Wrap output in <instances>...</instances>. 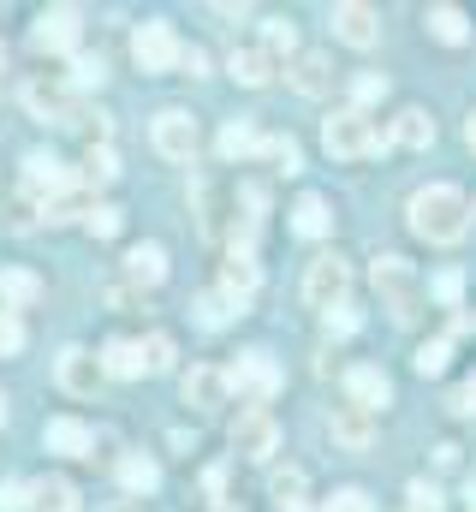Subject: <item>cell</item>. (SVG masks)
<instances>
[{
    "mask_svg": "<svg viewBox=\"0 0 476 512\" xmlns=\"http://www.w3.org/2000/svg\"><path fill=\"white\" fill-rule=\"evenodd\" d=\"M465 143H471V149H476V114H471V120H465Z\"/></svg>",
    "mask_w": 476,
    "mask_h": 512,
    "instance_id": "48",
    "label": "cell"
},
{
    "mask_svg": "<svg viewBox=\"0 0 476 512\" xmlns=\"http://www.w3.org/2000/svg\"><path fill=\"white\" fill-rule=\"evenodd\" d=\"M256 280H262L256 256H250V251H227V262H221V292H227L233 304H244V298L256 292Z\"/></svg>",
    "mask_w": 476,
    "mask_h": 512,
    "instance_id": "18",
    "label": "cell"
},
{
    "mask_svg": "<svg viewBox=\"0 0 476 512\" xmlns=\"http://www.w3.org/2000/svg\"><path fill=\"white\" fill-rule=\"evenodd\" d=\"M179 54H185V42L173 36V24H137V30H131V60H137V72H179Z\"/></svg>",
    "mask_w": 476,
    "mask_h": 512,
    "instance_id": "5",
    "label": "cell"
},
{
    "mask_svg": "<svg viewBox=\"0 0 476 512\" xmlns=\"http://www.w3.org/2000/svg\"><path fill=\"white\" fill-rule=\"evenodd\" d=\"M453 411H459V417H476V376H465V382H459V393H453Z\"/></svg>",
    "mask_w": 476,
    "mask_h": 512,
    "instance_id": "47",
    "label": "cell"
},
{
    "mask_svg": "<svg viewBox=\"0 0 476 512\" xmlns=\"http://www.w3.org/2000/svg\"><path fill=\"white\" fill-rule=\"evenodd\" d=\"M423 24H429V36H435V42H447V48H459V42L471 36V18H465L459 6H429V18H423Z\"/></svg>",
    "mask_w": 476,
    "mask_h": 512,
    "instance_id": "24",
    "label": "cell"
},
{
    "mask_svg": "<svg viewBox=\"0 0 476 512\" xmlns=\"http://www.w3.org/2000/svg\"><path fill=\"white\" fill-rule=\"evenodd\" d=\"M215 512H238V507H227V501H221V507H215Z\"/></svg>",
    "mask_w": 476,
    "mask_h": 512,
    "instance_id": "49",
    "label": "cell"
},
{
    "mask_svg": "<svg viewBox=\"0 0 476 512\" xmlns=\"http://www.w3.org/2000/svg\"><path fill=\"white\" fill-rule=\"evenodd\" d=\"M24 108H30L36 120L72 126V114H78V96H72V84H66V78H30V84H24Z\"/></svg>",
    "mask_w": 476,
    "mask_h": 512,
    "instance_id": "10",
    "label": "cell"
},
{
    "mask_svg": "<svg viewBox=\"0 0 476 512\" xmlns=\"http://www.w3.org/2000/svg\"><path fill=\"white\" fill-rule=\"evenodd\" d=\"M268 495L280 501V512H298V507H304V471H274Z\"/></svg>",
    "mask_w": 476,
    "mask_h": 512,
    "instance_id": "32",
    "label": "cell"
},
{
    "mask_svg": "<svg viewBox=\"0 0 476 512\" xmlns=\"http://www.w3.org/2000/svg\"><path fill=\"white\" fill-rule=\"evenodd\" d=\"M221 155H227V161H250V155H262L256 126H250V120H227V126H221Z\"/></svg>",
    "mask_w": 476,
    "mask_h": 512,
    "instance_id": "26",
    "label": "cell"
},
{
    "mask_svg": "<svg viewBox=\"0 0 476 512\" xmlns=\"http://www.w3.org/2000/svg\"><path fill=\"white\" fill-rule=\"evenodd\" d=\"M346 399H352L357 411H381L387 399H393V382H387V370H375V364H352L346 370Z\"/></svg>",
    "mask_w": 476,
    "mask_h": 512,
    "instance_id": "14",
    "label": "cell"
},
{
    "mask_svg": "<svg viewBox=\"0 0 476 512\" xmlns=\"http://www.w3.org/2000/svg\"><path fill=\"white\" fill-rule=\"evenodd\" d=\"M328 221H334V215H328V203H322V197H298L292 227H298L304 239H322V233H328Z\"/></svg>",
    "mask_w": 476,
    "mask_h": 512,
    "instance_id": "29",
    "label": "cell"
},
{
    "mask_svg": "<svg viewBox=\"0 0 476 512\" xmlns=\"http://www.w3.org/2000/svg\"><path fill=\"white\" fill-rule=\"evenodd\" d=\"M357 328V310L352 304H334V310H328V334H352Z\"/></svg>",
    "mask_w": 476,
    "mask_h": 512,
    "instance_id": "46",
    "label": "cell"
},
{
    "mask_svg": "<svg viewBox=\"0 0 476 512\" xmlns=\"http://www.w3.org/2000/svg\"><path fill=\"white\" fill-rule=\"evenodd\" d=\"M114 173H119V155L108 143H96V149L84 155V179H114Z\"/></svg>",
    "mask_w": 476,
    "mask_h": 512,
    "instance_id": "39",
    "label": "cell"
},
{
    "mask_svg": "<svg viewBox=\"0 0 476 512\" xmlns=\"http://www.w3.org/2000/svg\"><path fill=\"white\" fill-rule=\"evenodd\" d=\"M328 512H375V501H369L363 489H334V495H328Z\"/></svg>",
    "mask_w": 476,
    "mask_h": 512,
    "instance_id": "40",
    "label": "cell"
},
{
    "mask_svg": "<svg viewBox=\"0 0 476 512\" xmlns=\"http://www.w3.org/2000/svg\"><path fill=\"white\" fill-rule=\"evenodd\" d=\"M114 512H137V507H114Z\"/></svg>",
    "mask_w": 476,
    "mask_h": 512,
    "instance_id": "51",
    "label": "cell"
},
{
    "mask_svg": "<svg viewBox=\"0 0 476 512\" xmlns=\"http://www.w3.org/2000/svg\"><path fill=\"white\" fill-rule=\"evenodd\" d=\"M227 72H233L238 84H250V90H262V84L274 78V60H268L262 48H238V54H233V66H227Z\"/></svg>",
    "mask_w": 476,
    "mask_h": 512,
    "instance_id": "27",
    "label": "cell"
},
{
    "mask_svg": "<svg viewBox=\"0 0 476 512\" xmlns=\"http://www.w3.org/2000/svg\"><path fill=\"white\" fill-rule=\"evenodd\" d=\"M227 382H233L238 393H250V399H268V393L280 387V370H274L268 352H244L233 370H227Z\"/></svg>",
    "mask_w": 476,
    "mask_h": 512,
    "instance_id": "15",
    "label": "cell"
},
{
    "mask_svg": "<svg viewBox=\"0 0 476 512\" xmlns=\"http://www.w3.org/2000/svg\"><path fill=\"white\" fill-rule=\"evenodd\" d=\"M54 382L66 387V393H78V399H90L96 387L108 382V370H102V358H96V352H84V346H66V352L54 358Z\"/></svg>",
    "mask_w": 476,
    "mask_h": 512,
    "instance_id": "11",
    "label": "cell"
},
{
    "mask_svg": "<svg viewBox=\"0 0 476 512\" xmlns=\"http://www.w3.org/2000/svg\"><path fill=\"white\" fill-rule=\"evenodd\" d=\"M346 286H352V268H346V256H316L310 268H304V304L310 310H334V304H346Z\"/></svg>",
    "mask_w": 476,
    "mask_h": 512,
    "instance_id": "6",
    "label": "cell"
},
{
    "mask_svg": "<svg viewBox=\"0 0 476 512\" xmlns=\"http://www.w3.org/2000/svg\"><path fill=\"white\" fill-rule=\"evenodd\" d=\"M30 501H36V489H24V483H6L0 489V512H24Z\"/></svg>",
    "mask_w": 476,
    "mask_h": 512,
    "instance_id": "44",
    "label": "cell"
},
{
    "mask_svg": "<svg viewBox=\"0 0 476 512\" xmlns=\"http://www.w3.org/2000/svg\"><path fill=\"white\" fill-rule=\"evenodd\" d=\"M262 161H274L280 173H298V167H304V155H298L292 137H262Z\"/></svg>",
    "mask_w": 476,
    "mask_h": 512,
    "instance_id": "33",
    "label": "cell"
},
{
    "mask_svg": "<svg viewBox=\"0 0 476 512\" xmlns=\"http://www.w3.org/2000/svg\"><path fill=\"white\" fill-rule=\"evenodd\" d=\"M119 221H125V215H119L114 203H96V209H84V227H90L96 239H114V233H119Z\"/></svg>",
    "mask_w": 476,
    "mask_h": 512,
    "instance_id": "35",
    "label": "cell"
},
{
    "mask_svg": "<svg viewBox=\"0 0 476 512\" xmlns=\"http://www.w3.org/2000/svg\"><path fill=\"white\" fill-rule=\"evenodd\" d=\"M102 78H108V66H102V54H72V72H66V84H72V96H78V90H102Z\"/></svg>",
    "mask_w": 476,
    "mask_h": 512,
    "instance_id": "30",
    "label": "cell"
},
{
    "mask_svg": "<svg viewBox=\"0 0 476 512\" xmlns=\"http://www.w3.org/2000/svg\"><path fill=\"white\" fill-rule=\"evenodd\" d=\"M352 96H357V102H381V96H387V78H381V72H357Z\"/></svg>",
    "mask_w": 476,
    "mask_h": 512,
    "instance_id": "41",
    "label": "cell"
},
{
    "mask_svg": "<svg viewBox=\"0 0 476 512\" xmlns=\"http://www.w3.org/2000/svg\"><path fill=\"white\" fill-rule=\"evenodd\" d=\"M125 274H131L137 286H161V280H167V251H161V245H131V251H125Z\"/></svg>",
    "mask_w": 476,
    "mask_h": 512,
    "instance_id": "22",
    "label": "cell"
},
{
    "mask_svg": "<svg viewBox=\"0 0 476 512\" xmlns=\"http://www.w3.org/2000/svg\"><path fill=\"white\" fill-rule=\"evenodd\" d=\"M24 197L30 203H42V209H54V203H66V197H78V173L60 161V155H24Z\"/></svg>",
    "mask_w": 476,
    "mask_h": 512,
    "instance_id": "4",
    "label": "cell"
},
{
    "mask_svg": "<svg viewBox=\"0 0 476 512\" xmlns=\"http://www.w3.org/2000/svg\"><path fill=\"white\" fill-rule=\"evenodd\" d=\"M322 143H328V155H334V161H363V155H375V149H381V143H393V137L375 126L363 108H340V114H328V120H322Z\"/></svg>",
    "mask_w": 476,
    "mask_h": 512,
    "instance_id": "2",
    "label": "cell"
},
{
    "mask_svg": "<svg viewBox=\"0 0 476 512\" xmlns=\"http://www.w3.org/2000/svg\"><path fill=\"white\" fill-rule=\"evenodd\" d=\"M328 435H334V447L363 453V447L375 441V417H369V411H357V405H340V411L328 417Z\"/></svg>",
    "mask_w": 476,
    "mask_h": 512,
    "instance_id": "16",
    "label": "cell"
},
{
    "mask_svg": "<svg viewBox=\"0 0 476 512\" xmlns=\"http://www.w3.org/2000/svg\"><path fill=\"white\" fill-rule=\"evenodd\" d=\"M405 215H411V233L429 239V245H459L465 227H471V203H465L459 185H423Z\"/></svg>",
    "mask_w": 476,
    "mask_h": 512,
    "instance_id": "1",
    "label": "cell"
},
{
    "mask_svg": "<svg viewBox=\"0 0 476 512\" xmlns=\"http://www.w3.org/2000/svg\"><path fill=\"white\" fill-rule=\"evenodd\" d=\"M143 364H149V376L173 370V340H167V334H149V340H143Z\"/></svg>",
    "mask_w": 476,
    "mask_h": 512,
    "instance_id": "36",
    "label": "cell"
},
{
    "mask_svg": "<svg viewBox=\"0 0 476 512\" xmlns=\"http://www.w3.org/2000/svg\"><path fill=\"white\" fill-rule=\"evenodd\" d=\"M375 292H381V304L393 310V322H417V310H423V280H417V268H411L405 256H375Z\"/></svg>",
    "mask_w": 476,
    "mask_h": 512,
    "instance_id": "3",
    "label": "cell"
},
{
    "mask_svg": "<svg viewBox=\"0 0 476 512\" xmlns=\"http://www.w3.org/2000/svg\"><path fill=\"white\" fill-rule=\"evenodd\" d=\"M42 441H48V453H60V459H90V447H96V435H90L78 417H54V423L42 429Z\"/></svg>",
    "mask_w": 476,
    "mask_h": 512,
    "instance_id": "17",
    "label": "cell"
},
{
    "mask_svg": "<svg viewBox=\"0 0 476 512\" xmlns=\"http://www.w3.org/2000/svg\"><path fill=\"white\" fill-rule=\"evenodd\" d=\"M0 423H6V399H0Z\"/></svg>",
    "mask_w": 476,
    "mask_h": 512,
    "instance_id": "50",
    "label": "cell"
},
{
    "mask_svg": "<svg viewBox=\"0 0 476 512\" xmlns=\"http://www.w3.org/2000/svg\"><path fill=\"white\" fill-rule=\"evenodd\" d=\"M179 72H185V78H209V54H203V48H185V54H179Z\"/></svg>",
    "mask_w": 476,
    "mask_h": 512,
    "instance_id": "45",
    "label": "cell"
},
{
    "mask_svg": "<svg viewBox=\"0 0 476 512\" xmlns=\"http://www.w3.org/2000/svg\"><path fill=\"white\" fill-rule=\"evenodd\" d=\"M42 298V280L30 268H0V310H30Z\"/></svg>",
    "mask_w": 476,
    "mask_h": 512,
    "instance_id": "21",
    "label": "cell"
},
{
    "mask_svg": "<svg viewBox=\"0 0 476 512\" xmlns=\"http://www.w3.org/2000/svg\"><path fill=\"white\" fill-rule=\"evenodd\" d=\"M36 512H84V507H78V489L66 477H48V483H36Z\"/></svg>",
    "mask_w": 476,
    "mask_h": 512,
    "instance_id": "28",
    "label": "cell"
},
{
    "mask_svg": "<svg viewBox=\"0 0 476 512\" xmlns=\"http://www.w3.org/2000/svg\"><path fill=\"white\" fill-rule=\"evenodd\" d=\"M274 447H280V429H274V417H268L262 405L238 411V423H233V453H238V459L262 465V459H274Z\"/></svg>",
    "mask_w": 476,
    "mask_h": 512,
    "instance_id": "7",
    "label": "cell"
},
{
    "mask_svg": "<svg viewBox=\"0 0 476 512\" xmlns=\"http://www.w3.org/2000/svg\"><path fill=\"white\" fill-rule=\"evenodd\" d=\"M119 483H125L131 495H155V483H161V465H155L149 453H119Z\"/></svg>",
    "mask_w": 476,
    "mask_h": 512,
    "instance_id": "23",
    "label": "cell"
},
{
    "mask_svg": "<svg viewBox=\"0 0 476 512\" xmlns=\"http://www.w3.org/2000/svg\"><path fill=\"white\" fill-rule=\"evenodd\" d=\"M24 352V322L18 310H0V358H18Z\"/></svg>",
    "mask_w": 476,
    "mask_h": 512,
    "instance_id": "37",
    "label": "cell"
},
{
    "mask_svg": "<svg viewBox=\"0 0 476 512\" xmlns=\"http://www.w3.org/2000/svg\"><path fill=\"white\" fill-rule=\"evenodd\" d=\"M149 143H155V155H167V161H191V155H197V120H191L185 108H161L155 126H149Z\"/></svg>",
    "mask_w": 476,
    "mask_h": 512,
    "instance_id": "8",
    "label": "cell"
},
{
    "mask_svg": "<svg viewBox=\"0 0 476 512\" xmlns=\"http://www.w3.org/2000/svg\"><path fill=\"white\" fill-rule=\"evenodd\" d=\"M441 304H459V292H465V280H459V268H447V274H435V286H429Z\"/></svg>",
    "mask_w": 476,
    "mask_h": 512,
    "instance_id": "43",
    "label": "cell"
},
{
    "mask_svg": "<svg viewBox=\"0 0 476 512\" xmlns=\"http://www.w3.org/2000/svg\"><path fill=\"white\" fill-rule=\"evenodd\" d=\"M262 54H268V60H274V54L292 60V54H298V30H292L286 18H268V24H262Z\"/></svg>",
    "mask_w": 476,
    "mask_h": 512,
    "instance_id": "31",
    "label": "cell"
},
{
    "mask_svg": "<svg viewBox=\"0 0 476 512\" xmlns=\"http://www.w3.org/2000/svg\"><path fill=\"white\" fill-rule=\"evenodd\" d=\"M387 137H393V143H405V149H429V143H435V120H429L423 108H405V114L393 120Z\"/></svg>",
    "mask_w": 476,
    "mask_h": 512,
    "instance_id": "25",
    "label": "cell"
},
{
    "mask_svg": "<svg viewBox=\"0 0 476 512\" xmlns=\"http://www.w3.org/2000/svg\"><path fill=\"white\" fill-rule=\"evenodd\" d=\"M405 501H411V512H441V489L435 483H411Z\"/></svg>",
    "mask_w": 476,
    "mask_h": 512,
    "instance_id": "42",
    "label": "cell"
},
{
    "mask_svg": "<svg viewBox=\"0 0 476 512\" xmlns=\"http://www.w3.org/2000/svg\"><path fill=\"white\" fill-rule=\"evenodd\" d=\"M447 358H453V340H423L411 364H417V376H441V370H447Z\"/></svg>",
    "mask_w": 476,
    "mask_h": 512,
    "instance_id": "34",
    "label": "cell"
},
{
    "mask_svg": "<svg viewBox=\"0 0 476 512\" xmlns=\"http://www.w3.org/2000/svg\"><path fill=\"white\" fill-rule=\"evenodd\" d=\"M334 36L352 42V48H375L381 42V12L375 6H357V0L334 6Z\"/></svg>",
    "mask_w": 476,
    "mask_h": 512,
    "instance_id": "13",
    "label": "cell"
},
{
    "mask_svg": "<svg viewBox=\"0 0 476 512\" xmlns=\"http://www.w3.org/2000/svg\"><path fill=\"white\" fill-rule=\"evenodd\" d=\"M179 393H185L191 411H221L227 393H233V382H227V370H215V364H191V370L179 376Z\"/></svg>",
    "mask_w": 476,
    "mask_h": 512,
    "instance_id": "12",
    "label": "cell"
},
{
    "mask_svg": "<svg viewBox=\"0 0 476 512\" xmlns=\"http://www.w3.org/2000/svg\"><path fill=\"white\" fill-rule=\"evenodd\" d=\"M233 310H238V304L227 298V292H203V298H197V316H203L209 328H221V322H227Z\"/></svg>",
    "mask_w": 476,
    "mask_h": 512,
    "instance_id": "38",
    "label": "cell"
},
{
    "mask_svg": "<svg viewBox=\"0 0 476 512\" xmlns=\"http://www.w3.org/2000/svg\"><path fill=\"white\" fill-rule=\"evenodd\" d=\"M96 358H102V370H108L114 382H137V376H149V364H143V346H137V340H108Z\"/></svg>",
    "mask_w": 476,
    "mask_h": 512,
    "instance_id": "19",
    "label": "cell"
},
{
    "mask_svg": "<svg viewBox=\"0 0 476 512\" xmlns=\"http://www.w3.org/2000/svg\"><path fill=\"white\" fill-rule=\"evenodd\" d=\"M286 78H292V90H298V96H322V90L334 84V72H328V54H292Z\"/></svg>",
    "mask_w": 476,
    "mask_h": 512,
    "instance_id": "20",
    "label": "cell"
},
{
    "mask_svg": "<svg viewBox=\"0 0 476 512\" xmlns=\"http://www.w3.org/2000/svg\"><path fill=\"white\" fill-rule=\"evenodd\" d=\"M78 36H84V18H78L72 6H48V12L36 18V30H30V48H36V54H72Z\"/></svg>",
    "mask_w": 476,
    "mask_h": 512,
    "instance_id": "9",
    "label": "cell"
}]
</instances>
